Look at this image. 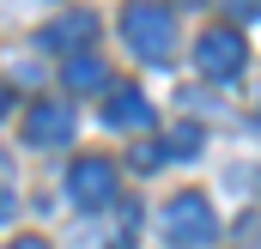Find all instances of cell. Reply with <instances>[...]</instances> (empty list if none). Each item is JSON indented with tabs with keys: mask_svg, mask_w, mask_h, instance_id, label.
<instances>
[{
	"mask_svg": "<svg viewBox=\"0 0 261 249\" xmlns=\"http://www.w3.org/2000/svg\"><path fill=\"white\" fill-rule=\"evenodd\" d=\"M164 243L170 249H213L219 243V213H213V201L200 188L170 194V207H164Z\"/></svg>",
	"mask_w": 261,
	"mask_h": 249,
	"instance_id": "2",
	"label": "cell"
},
{
	"mask_svg": "<svg viewBox=\"0 0 261 249\" xmlns=\"http://www.w3.org/2000/svg\"><path fill=\"white\" fill-rule=\"evenodd\" d=\"M67 201L85 207V213L110 207V201H116V164H110V158H73V170H67Z\"/></svg>",
	"mask_w": 261,
	"mask_h": 249,
	"instance_id": "4",
	"label": "cell"
},
{
	"mask_svg": "<svg viewBox=\"0 0 261 249\" xmlns=\"http://www.w3.org/2000/svg\"><path fill=\"white\" fill-rule=\"evenodd\" d=\"M200 140H206V128H200V122H176V128H170V140H164V152H170V158H195Z\"/></svg>",
	"mask_w": 261,
	"mask_h": 249,
	"instance_id": "9",
	"label": "cell"
},
{
	"mask_svg": "<svg viewBox=\"0 0 261 249\" xmlns=\"http://www.w3.org/2000/svg\"><path fill=\"white\" fill-rule=\"evenodd\" d=\"M6 110H12V91H6V85H0V116H6Z\"/></svg>",
	"mask_w": 261,
	"mask_h": 249,
	"instance_id": "13",
	"label": "cell"
},
{
	"mask_svg": "<svg viewBox=\"0 0 261 249\" xmlns=\"http://www.w3.org/2000/svg\"><path fill=\"white\" fill-rule=\"evenodd\" d=\"M164 158H170V152H164V146H140V152H134V170H158V164H164Z\"/></svg>",
	"mask_w": 261,
	"mask_h": 249,
	"instance_id": "10",
	"label": "cell"
},
{
	"mask_svg": "<svg viewBox=\"0 0 261 249\" xmlns=\"http://www.w3.org/2000/svg\"><path fill=\"white\" fill-rule=\"evenodd\" d=\"M97 37V12H61L37 31V49H55V55H85Z\"/></svg>",
	"mask_w": 261,
	"mask_h": 249,
	"instance_id": "6",
	"label": "cell"
},
{
	"mask_svg": "<svg viewBox=\"0 0 261 249\" xmlns=\"http://www.w3.org/2000/svg\"><path fill=\"white\" fill-rule=\"evenodd\" d=\"M103 122L122 128V134H134V128L152 122V104H146V91H134V85H116L110 97H103Z\"/></svg>",
	"mask_w": 261,
	"mask_h": 249,
	"instance_id": "7",
	"label": "cell"
},
{
	"mask_svg": "<svg viewBox=\"0 0 261 249\" xmlns=\"http://www.w3.org/2000/svg\"><path fill=\"white\" fill-rule=\"evenodd\" d=\"M73 128H79V116H73V104H67V97H37V104L24 110V146L55 152V146L73 140Z\"/></svg>",
	"mask_w": 261,
	"mask_h": 249,
	"instance_id": "3",
	"label": "cell"
},
{
	"mask_svg": "<svg viewBox=\"0 0 261 249\" xmlns=\"http://www.w3.org/2000/svg\"><path fill=\"white\" fill-rule=\"evenodd\" d=\"M61 79H67V91H103V85H110V73H103V61H97L91 49H85V55H67Z\"/></svg>",
	"mask_w": 261,
	"mask_h": 249,
	"instance_id": "8",
	"label": "cell"
},
{
	"mask_svg": "<svg viewBox=\"0 0 261 249\" xmlns=\"http://www.w3.org/2000/svg\"><path fill=\"white\" fill-rule=\"evenodd\" d=\"M195 61H200V73H206V79H237V73H243V61H249V49H243V37H237L231 24H213V31H200Z\"/></svg>",
	"mask_w": 261,
	"mask_h": 249,
	"instance_id": "5",
	"label": "cell"
},
{
	"mask_svg": "<svg viewBox=\"0 0 261 249\" xmlns=\"http://www.w3.org/2000/svg\"><path fill=\"white\" fill-rule=\"evenodd\" d=\"M122 37H128V49L140 61L164 67L176 55V12H170L164 0H134L128 12H122Z\"/></svg>",
	"mask_w": 261,
	"mask_h": 249,
	"instance_id": "1",
	"label": "cell"
},
{
	"mask_svg": "<svg viewBox=\"0 0 261 249\" xmlns=\"http://www.w3.org/2000/svg\"><path fill=\"white\" fill-rule=\"evenodd\" d=\"M6 249H49V237H18V243H6Z\"/></svg>",
	"mask_w": 261,
	"mask_h": 249,
	"instance_id": "11",
	"label": "cell"
},
{
	"mask_svg": "<svg viewBox=\"0 0 261 249\" xmlns=\"http://www.w3.org/2000/svg\"><path fill=\"white\" fill-rule=\"evenodd\" d=\"M6 219H12V194L0 188V225H6Z\"/></svg>",
	"mask_w": 261,
	"mask_h": 249,
	"instance_id": "12",
	"label": "cell"
}]
</instances>
